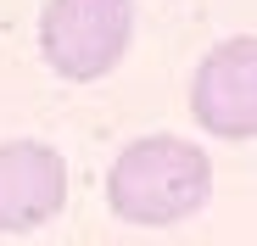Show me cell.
Segmentation results:
<instances>
[{"instance_id": "cell-1", "label": "cell", "mask_w": 257, "mask_h": 246, "mask_svg": "<svg viewBox=\"0 0 257 246\" xmlns=\"http://www.w3.org/2000/svg\"><path fill=\"white\" fill-rule=\"evenodd\" d=\"M207 196H212V162L201 146L179 135H146L123 146L106 174V201L128 224H179Z\"/></svg>"}, {"instance_id": "cell-2", "label": "cell", "mask_w": 257, "mask_h": 246, "mask_svg": "<svg viewBox=\"0 0 257 246\" xmlns=\"http://www.w3.org/2000/svg\"><path fill=\"white\" fill-rule=\"evenodd\" d=\"M128 34H135V0H45L39 12V51L73 84L112 73L128 51Z\"/></svg>"}, {"instance_id": "cell-3", "label": "cell", "mask_w": 257, "mask_h": 246, "mask_svg": "<svg viewBox=\"0 0 257 246\" xmlns=\"http://www.w3.org/2000/svg\"><path fill=\"white\" fill-rule=\"evenodd\" d=\"M190 112L207 135L251 140L257 135V39H224L207 51L190 78Z\"/></svg>"}, {"instance_id": "cell-4", "label": "cell", "mask_w": 257, "mask_h": 246, "mask_svg": "<svg viewBox=\"0 0 257 246\" xmlns=\"http://www.w3.org/2000/svg\"><path fill=\"white\" fill-rule=\"evenodd\" d=\"M67 201V162L56 146L12 140L0 146V235H28L51 224Z\"/></svg>"}]
</instances>
